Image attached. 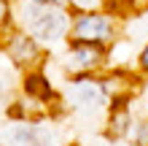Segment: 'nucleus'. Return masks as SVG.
Segmentation results:
<instances>
[{
    "mask_svg": "<svg viewBox=\"0 0 148 146\" xmlns=\"http://www.w3.org/2000/svg\"><path fill=\"white\" fill-rule=\"evenodd\" d=\"M132 141L135 146H148V119H140L132 127Z\"/></svg>",
    "mask_w": 148,
    "mask_h": 146,
    "instance_id": "9d476101",
    "label": "nucleus"
},
{
    "mask_svg": "<svg viewBox=\"0 0 148 146\" xmlns=\"http://www.w3.org/2000/svg\"><path fill=\"white\" fill-rule=\"evenodd\" d=\"M108 62V49L97 44H84V41H70L62 68L70 76H97Z\"/></svg>",
    "mask_w": 148,
    "mask_h": 146,
    "instance_id": "20e7f679",
    "label": "nucleus"
},
{
    "mask_svg": "<svg viewBox=\"0 0 148 146\" xmlns=\"http://www.w3.org/2000/svg\"><path fill=\"white\" fill-rule=\"evenodd\" d=\"M70 11L49 0H14V24L40 44H59L70 33Z\"/></svg>",
    "mask_w": 148,
    "mask_h": 146,
    "instance_id": "f257e3e1",
    "label": "nucleus"
},
{
    "mask_svg": "<svg viewBox=\"0 0 148 146\" xmlns=\"http://www.w3.org/2000/svg\"><path fill=\"white\" fill-rule=\"evenodd\" d=\"M22 92L24 98L32 103H40V106H51V103H59L54 87H51L49 76L43 73V68H32V71L22 73Z\"/></svg>",
    "mask_w": 148,
    "mask_h": 146,
    "instance_id": "0eeeda50",
    "label": "nucleus"
},
{
    "mask_svg": "<svg viewBox=\"0 0 148 146\" xmlns=\"http://www.w3.org/2000/svg\"><path fill=\"white\" fill-rule=\"evenodd\" d=\"M67 100H70V106L75 111H81V114H97L100 108L110 106L105 89H102V84H100V76H73Z\"/></svg>",
    "mask_w": 148,
    "mask_h": 146,
    "instance_id": "39448f33",
    "label": "nucleus"
},
{
    "mask_svg": "<svg viewBox=\"0 0 148 146\" xmlns=\"http://www.w3.org/2000/svg\"><path fill=\"white\" fill-rule=\"evenodd\" d=\"M121 6H124V11H129V14L148 11V0H121Z\"/></svg>",
    "mask_w": 148,
    "mask_h": 146,
    "instance_id": "f8f14e48",
    "label": "nucleus"
},
{
    "mask_svg": "<svg viewBox=\"0 0 148 146\" xmlns=\"http://www.w3.org/2000/svg\"><path fill=\"white\" fill-rule=\"evenodd\" d=\"M5 98H8V79L0 73V106L5 103Z\"/></svg>",
    "mask_w": 148,
    "mask_h": 146,
    "instance_id": "4468645a",
    "label": "nucleus"
},
{
    "mask_svg": "<svg viewBox=\"0 0 148 146\" xmlns=\"http://www.w3.org/2000/svg\"><path fill=\"white\" fill-rule=\"evenodd\" d=\"M137 71H140L143 76H148V44L143 46L140 54H137Z\"/></svg>",
    "mask_w": 148,
    "mask_h": 146,
    "instance_id": "ddd939ff",
    "label": "nucleus"
},
{
    "mask_svg": "<svg viewBox=\"0 0 148 146\" xmlns=\"http://www.w3.org/2000/svg\"><path fill=\"white\" fill-rule=\"evenodd\" d=\"M49 3H54V6H65V8H70V0H49Z\"/></svg>",
    "mask_w": 148,
    "mask_h": 146,
    "instance_id": "2eb2a0df",
    "label": "nucleus"
},
{
    "mask_svg": "<svg viewBox=\"0 0 148 146\" xmlns=\"http://www.w3.org/2000/svg\"><path fill=\"white\" fill-rule=\"evenodd\" d=\"M3 141L8 146H57L54 130L40 125L38 119H16L3 133Z\"/></svg>",
    "mask_w": 148,
    "mask_h": 146,
    "instance_id": "423d86ee",
    "label": "nucleus"
},
{
    "mask_svg": "<svg viewBox=\"0 0 148 146\" xmlns=\"http://www.w3.org/2000/svg\"><path fill=\"white\" fill-rule=\"evenodd\" d=\"M135 119L129 103H113L108 106V119H105V138L108 141H124L132 135Z\"/></svg>",
    "mask_w": 148,
    "mask_h": 146,
    "instance_id": "6e6552de",
    "label": "nucleus"
},
{
    "mask_svg": "<svg viewBox=\"0 0 148 146\" xmlns=\"http://www.w3.org/2000/svg\"><path fill=\"white\" fill-rule=\"evenodd\" d=\"M119 35V19L116 14L105 8H94V11H75L70 19V41H84V44H97V46H110Z\"/></svg>",
    "mask_w": 148,
    "mask_h": 146,
    "instance_id": "f03ea898",
    "label": "nucleus"
},
{
    "mask_svg": "<svg viewBox=\"0 0 148 146\" xmlns=\"http://www.w3.org/2000/svg\"><path fill=\"white\" fill-rule=\"evenodd\" d=\"M100 84L108 95V103H129L135 98V89H137V81L132 76H127L124 71H113V73H105L100 76Z\"/></svg>",
    "mask_w": 148,
    "mask_h": 146,
    "instance_id": "1a4fd4ad",
    "label": "nucleus"
},
{
    "mask_svg": "<svg viewBox=\"0 0 148 146\" xmlns=\"http://www.w3.org/2000/svg\"><path fill=\"white\" fill-rule=\"evenodd\" d=\"M73 11H94V8H102V0H70Z\"/></svg>",
    "mask_w": 148,
    "mask_h": 146,
    "instance_id": "9b49d317",
    "label": "nucleus"
},
{
    "mask_svg": "<svg viewBox=\"0 0 148 146\" xmlns=\"http://www.w3.org/2000/svg\"><path fill=\"white\" fill-rule=\"evenodd\" d=\"M0 49L11 60V65L19 68L22 73L32 71V68H43V44L35 41L30 33L19 30L16 24L0 35Z\"/></svg>",
    "mask_w": 148,
    "mask_h": 146,
    "instance_id": "7ed1b4c3",
    "label": "nucleus"
}]
</instances>
